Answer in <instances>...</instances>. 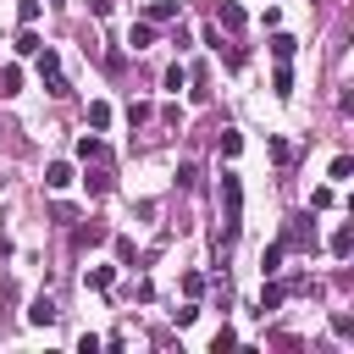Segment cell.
<instances>
[{
  "instance_id": "7c38bea8",
  "label": "cell",
  "mask_w": 354,
  "mask_h": 354,
  "mask_svg": "<svg viewBox=\"0 0 354 354\" xmlns=\"http://www.w3.org/2000/svg\"><path fill=\"white\" fill-rule=\"evenodd\" d=\"M332 254H337V260L354 254V227H337V232H332Z\"/></svg>"
},
{
  "instance_id": "ffe728a7",
  "label": "cell",
  "mask_w": 354,
  "mask_h": 354,
  "mask_svg": "<svg viewBox=\"0 0 354 354\" xmlns=\"http://www.w3.org/2000/svg\"><path fill=\"white\" fill-rule=\"evenodd\" d=\"M111 282H116V266H94L88 271V288H111Z\"/></svg>"
},
{
  "instance_id": "9a60e30c",
  "label": "cell",
  "mask_w": 354,
  "mask_h": 354,
  "mask_svg": "<svg viewBox=\"0 0 354 354\" xmlns=\"http://www.w3.org/2000/svg\"><path fill=\"white\" fill-rule=\"evenodd\" d=\"M282 254H288V249H282V243H271V249L260 254V271H266V277H277V271H282Z\"/></svg>"
},
{
  "instance_id": "52a82bcc",
  "label": "cell",
  "mask_w": 354,
  "mask_h": 354,
  "mask_svg": "<svg viewBox=\"0 0 354 354\" xmlns=\"http://www.w3.org/2000/svg\"><path fill=\"white\" fill-rule=\"evenodd\" d=\"M144 22H177V0H155V6L144 11Z\"/></svg>"
},
{
  "instance_id": "5b68a950",
  "label": "cell",
  "mask_w": 354,
  "mask_h": 354,
  "mask_svg": "<svg viewBox=\"0 0 354 354\" xmlns=\"http://www.w3.org/2000/svg\"><path fill=\"white\" fill-rule=\"evenodd\" d=\"M72 183H77V177H72V166H66V160H50V166H44V188H55V194H61V188H72Z\"/></svg>"
},
{
  "instance_id": "4fadbf2b",
  "label": "cell",
  "mask_w": 354,
  "mask_h": 354,
  "mask_svg": "<svg viewBox=\"0 0 354 354\" xmlns=\"http://www.w3.org/2000/svg\"><path fill=\"white\" fill-rule=\"evenodd\" d=\"M282 299H288V288H282V282H266V293H260V315H271Z\"/></svg>"
},
{
  "instance_id": "e0dca14e",
  "label": "cell",
  "mask_w": 354,
  "mask_h": 354,
  "mask_svg": "<svg viewBox=\"0 0 354 354\" xmlns=\"http://www.w3.org/2000/svg\"><path fill=\"white\" fill-rule=\"evenodd\" d=\"M22 88V66H0V94H17Z\"/></svg>"
},
{
  "instance_id": "d4e9b609",
  "label": "cell",
  "mask_w": 354,
  "mask_h": 354,
  "mask_svg": "<svg viewBox=\"0 0 354 354\" xmlns=\"http://www.w3.org/2000/svg\"><path fill=\"white\" fill-rule=\"evenodd\" d=\"M232 343H238V332H232V326H221V332L210 337V348H216V354H221V348H232Z\"/></svg>"
},
{
  "instance_id": "83f0119b",
  "label": "cell",
  "mask_w": 354,
  "mask_h": 354,
  "mask_svg": "<svg viewBox=\"0 0 354 354\" xmlns=\"http://www.w3.org/2000/svg\"><path fill=\"white\" fill-rule=\"evenodd\" d=\"M6 254H11V243H6V238H0V260H6Z\"/></svg>"
},
{
  "instance_id": "603a6c76",
  "label": "cell",
  "mask_w": 354,
  "mask_h": 354,
  "mask_svg": "<svg viewBox=\"0 0 354 354\" xmlns=\"http://www.w3.org/2000/svg\"><path fill=\"white\" fill-rule=\"evenodd\" d=\"M183 293L199 299V293H205V277H199V271H183Z\"/></svg>"
},
{
  "instance_id": "cb8c5ba5",
  "label": "cell",
  "mask_w": 354,
  "mask_h": 354,
  "mask_svg": "<svg viewBox=\"0 0 354 354\" xmlns=\"http://www.w3.org/2000/svg\"><path fill=\"white\" fill-rule=\"evenodd\" d=\"M116 260H122V266H133V260H138V249H133V238H116Z\"/></svg>"
},
{
  "instance_id": "6da1fadb",
  "label": "cell",
  "mask_w": 354,
  "mask_h": 354,
  "mask_svg": "<svg viewBox=\"0 0 354 354\" xmlns=\"http://www.w3.org/2000/svg\"><path fill=\"white\" fill-rule=\"evenodd\" d=\"M238 227H243V183H238V171H221V238L232 243Z\"/></svg>"
},
{
  "instance_id": "8992f818",
  "label": "cell",
  "mask_w": 354,
  "mask_h": 354,
  "mask_svg": "<svg viewBox=\"0 0 354 354\" xmlns=\"http://www.w3.org/2000/svg\"><path fill=\"white\" fill-rule=\"evenodd\" d=\"M216 22H221L227 33H238V28H243V6H238V0H221V6H216Z\"/></svg>"
},
{
  "instance_id": "277c9868",
  "label": "cell",
  "mask_w": 354,
  "mask_h": 354,
  "mask_svg": "<svg viewBox=\"0 0 354 354\" xmlns=\"http://www.w3.org/2000/svg\"><path fill=\"white\" fill-rule=\"evenodd\" d=\"M28 321H33V326H55V321H61V310H55V299H44V293H39V299L28 304Z\"/></svg>"
},
{
  "instance_id": "9c48e42d",
  "label": "cell",
  "mask_w": 354,
  "mask_h": 354,
  "mask_svg": "<svg viewBox=\"0 0 354 354\" xmlns=\"http://www.w3.org/2000/svg\"><path fill=\"white\" fill-rule=\"evenodd\" d=\"M293 50H299L293 33H271V55H277V61H293Z\"/></svg>"
},
{
  "instance_id": "3957f363",
  "label": "cell",
  "mask_w": 354,
  "mask_h": 354,
  "mask_svg": "<svg viewBox=\"0 0 354 354\" xmlns=\"http://www.w3.org/2000/svg\"><path fill=\"white\" fill-rule=\"evenodd\" d=\"M277 243H282V249H304V254H310V249H315V221H310V216H293V221H288V232H282Z\"/></svg>"
},
{
  "instance_id": "7a4b0ae2",
  "label": "cell",
  "mask_w": 354,
  "mask_h": 354,
  "mask_svg": "<svg viewBox=\"0 0 354 354\" xmlns=\"http://www.w3.org/2000/svg\"><path fill=\"white\" fill-rule=\"evenodd\" d=\"M39 77H44V88H50L55 100H66V94H72V83L61 77V55H55L50 44H39Z\"/></svg>"
},
{
  "instance_id": "ba28073f",
  "label": "cell",
  "mask_w": 354,
  "mask_h": 354,
  "mask_svg": "<svg viewBox=\"0 0 354 354\" xmlns=\"http://www.w3.org/2000/svg\"><path fill=\"white\" fill-rule=\"evenodd\" d=\"M127 44H133V50H149V44H155V22H133Z\"/></svg>"
},
{
  "instance_id": "ac0fdd59",
  "label": "cell",
  "mask_w": 354,
  "mask_h": 354,
  "mask_svg": "<svg viewBox=\"0 0 354 354\" xmlns=\"http://www.w3.org/2000/svg\"><path fill=\"white\" fill-rule=\"evenodd\" d=\"M88 127H94V133H100V127H111V105H105V100H94V105H88Z\"/></svg>"
},
{
  "instance_id": "7402d4cb",
  "label": "cell",
  "mask_w": 354,
  "mask_h": 354,
  "mask_svg": "<svg viewBox=\"0 0 354 354\" xmlns=\"http://www.w3.org/2000/svg\"><path fill=\"white\" fill-rule=\"evenodd\" d=\"M177 183L194 194V188H199V166H194V160H188V166H177Z\"/></svg>"
},
{
  "instance_id": "4316f807",
  "label": "cell",
  "mask_w": 354,
  "mask_h": 354,
  "mask_svg": "<svg viewBox=\"0 0 354 354\" xmlns=\"http://www.w3.org/2000/svg\"><path fill=\"white\" fill-rule=\"evenodd\" d=\"M88 11H94V17H111V11H116V0H88Z\"/></svg>"
},
{
  "instance_id": "484cf974",
  "label": "cell",
  "mask_w": 354,
  "mask_h": 354,
  "mask_svg": "<svg viewBox=\"0 0 354 354\" xmlns=\"http://www.w3.org/2000/svg\"><path fill=\"white\" fill-rule=\"evenodd\" d=\"M271 160H277V166H288V160H293V149H288L282 138H271Z\"/></svg>"
},
{
  "instance_id": "30bf717a",
  "label": "cell",
  "mask_w": 354,
  "mask_h": 354,
  "mask_svg": "<svg viewBox=\"0 0 354 354\" xmlns=\"http://www.w3.org/2000/svg\"><path fill=\"white\" fill-rule=\"evenodd\" d=\"M271 88H277V100H288V94H293V72H288V61H277V72H271Z\"/></svg>"
},
{
  "instance_id": "44dd1931",
  "label": "cell",
  "mask_w": 354,
  "mask_h": 354,
  "mask_svg": "<svg viewBox=\"0 0 354 354\" xmlns=\"http://www.w3.org/2000/svg\"><path fill=\"white\" fill-rule=\"evenodd\" d=\"M348 177H354V160L337 155V160H332V183H348Z\"/></svg>"
},
{
  "instance_id": "d6986e66",
  "label": "cell",
  "mask_w": 354,
  "mask_h": 354,
  "mask_svg": "<svg viewBox=\"0 0 354 354\" xmlns=\"http://www.w3.org/2000/svg\"><path fill=\"white\" fill-rule=\"evenodd\" d=\"M238 149H243V133H232V127H221V155H227V160H232V155H238Z\"/></svg>"
},
{
  "instance_id": "5bb4252c",
  "label": "cell",
  "mask_w": 354,
  "mask_h": 354,
  "mask_svg": "<svg viewBox=\"0 0 354 354\" xmlns=\"http://www.w3.org/2000/svg\"><path fill=\"white\" fill-rule=\"evenodd\" d=\"M105 238H111V232H105L100 221H83V227H77V243H88V249H94V243H105Z\"/></svg>"
},
{
  "instance_id": "2e32d148",
  "label": "cell",
  "mask_w": 354,
  "mask_h": 354,
  "mask_svg": "<svg viewBox=\"0 0 354 354\" xmlns=\"http://www.w3.org/2000/svg\"><path fill=\"white\" fill-rule=\"evenodd\" d=\"M39 44H44V39H39L33 28H22V33H17V55H39Z\"/></svg>"
},
{
  "instance_id": "8fae6325",
  "label": "cell",
  "mask_w": 354,
  "mask_h": 354,
  "mask_svg": "<svg viewBox=\"0 0 354 354\" xmlns=\"http://www.w3.org/2000/svg\"><path fill=\"white\" fill-rule=\"evenodd\" d=\"M77 155H83V160H100V155H111V149H105V138L83 133V138H77Z\"/></svg>"
}]
</instances>
